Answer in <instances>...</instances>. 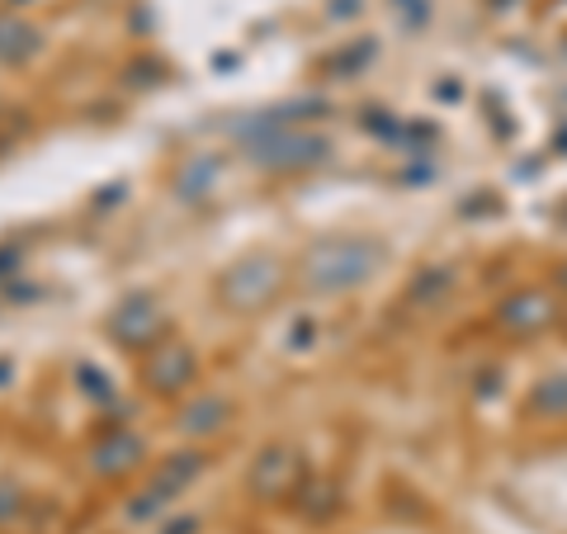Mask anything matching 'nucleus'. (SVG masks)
<instances>
[{"label":"nucleus","mask_w":567,"mask_h":534,"mask_svg":"<svg viewBox=\"0 0 567 534\" xmlns=\"http://www.w3.org/2000/svg\"><path fill=\"white\" fill-rule=\"evenodd\" d=\"M383 265V246L374 237H327L303 256V284L312 294H341L364 284Z\"/></svg>","instance_id":"obj_1"},{"label":"nucleus","mask_w":567,"mask_h":534,"mask_svg":"<svg viewBox=\"0 0 567 534\" xmlns=\"http://www.w3.org/2000/svg\"><path fill=\"white\" fill-rule=\"evenodd\" d=\"M227 412H233V407H227V398H223V393H208V398H199V402H194L189 412L181 417V431H185V435L218 431V425L227 421Z\"/></svg>","instance_id":"obj_10"},{"label":"nucleus","mask_w":567,"mask_h":534,"mask_svg":"<svg viewBox=\"0 0 567 534\" xmlns=\"http://www.w3.org/2000/svg\"><path fill=\"white\" fill-rule=\"evenodd\" d=\"M142 379H147L152 393H181L185 383H194V350L181 341L156 346L152 360L142 364Z\"/></svg>","instance_id":"obj_6"},{"label":"nucleus","mask_w":567,"mask_h":534,"mask_svg":"<svg viewBox=\"0 0 567 534\" xmlns=\"http://www.w3.org/2000/svg\"><path fill=\"white\" fill-rule=\"evenodd\" d=\"M327 142L322 137H312V133H284L279 129V119H265L260 123V133L251 137V156L260 166H270V171H298V166H317V162H327Z\"/></svg>","instance_id":"obj_2"},{"label":"nucleus","mask_w":567,"mask_h":534,"mask_svg":"<svg viewBox=\"0 0 567 534\" xmlns=\"http://www.w3.org/2000/svg\"><path fill=\"white\" fill-rule=\"evenodd\" d=\"M199 473H204V459H199V454H181L175 464H166L162 473H156V483H152L147 492L162 496V502H175V496H181Z\"/></svg>","instance_id":"obj_9"},{"label":"nucleus","mask_w":567,"mask_h":534,"mask_svg":"<svg viewBox=\"0 0 567 534\" xmlns=\"http://www.w3.org/2000/svg\"><path fill=\"white\" fill-rule=\"evenodd\" d=\"M279 279H284V265H279L275 256H246V260H237L233 270L223 275L218 294H223L227 308L251 312V308H260V302H270V298H275Z\"/></svg>","instance_id":"obj_3"},{"label":"nucleus","mask_w":567,"mask_h":534,"mask_svg":"<svg viewBox=\"0 0 567 534\" xmlns=\"http://www.w3.org/2000/svg\"><path fill=\"white\" fill-rule=\"evenodd\" d=\"M246 487H251L260 502H279V496H289L298 487V459H293V450L270 444V450H265L251 464V473H246Z\"/></svg>","instance_id":"obj_5"},{"label":"nucleus","mask_w":567,"mask_h":534,"mask_svg":"<svg viewBox=\"0 0 567 534\" xmlns=\"http://www.w3.org/2000/svg\"><path fill=\"white\" fill-rule=\"evenodd\" d=\"M194 530H199V515H185V521L166 525V534H194Z\"/></svg>","instance_id":"obj_12"},{"label":"nucleus","mask_w":567,"mask_h":534,"mask_svg":"<svg viewBox=\"0 0 567 534\" xmlns=\"http://www.w3.org/2000/svg\"><path fill=\"white\" fill-rule=\"evenodd\" d=\"M558 284H563V289H567V260H563V270H558Z\"/></svg>","instance_id":"obj_13"},{"label":"nucleus","mask_w":567,"mask_h":534,"mask_svg":"<svg viewBox=\"0 0 567 534\" xmlns=\"http://www.w3.org/2000/svg\"><path fill=\"white\" fill-rule=\"evenodd\" d=\"M156 331H162V312H156L147 298L123 302V312L114 317V336L118 341H128V346H147Z\"/></svg>","instance_id":"obj_7"},{"label":"nucleus","mask_w":567,"mask_h":534,"mask_svg":"<svg viewBox=\"0 0 567 534\" xmlns=\"http://www.w3.org/2000/svg\"><path fill=\"white\" fill-rule=\"evenodd\" d=\"M529 412H539V417H567V373H554V379H544L535 388V398H529Z\"/></svg>","instance_id":"obj_11"},{"label":"nucleus","mask_w":567,"mask_h":534,"mask_svg":"<svg viewBox=\"0 0 567 534\" xmlns=\"http://www.w3.org/2000/svg\"><path fill=\"white\" fill-rule=\"evenodd\" d=\"M137 454H142V444L133 435H110L104 444H95V450H91V469L100 477H118V473H128L137 464Z\"/></svg>","instance_id":"obj_8"},{"label":"nucleus","mask_w":567,"mask_h":534,"mask_svg":"<svg viewBox=\"0 0 567 534\" xmlns=\"http://www.w3.org/2000/svg\"><path fill=\"white\" fill-rule=\"evenodd\" d=\"M554 312L558 308H554V294L548 289H520L496 308V327L511 331V336H535L554 322Z\"/></svg>","instance_id":"obj_4"}]
</instances>
